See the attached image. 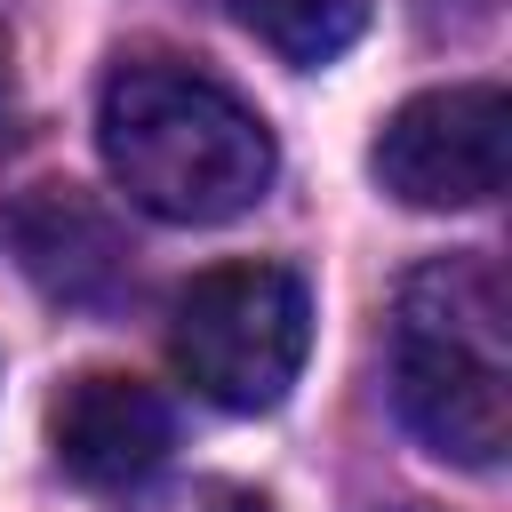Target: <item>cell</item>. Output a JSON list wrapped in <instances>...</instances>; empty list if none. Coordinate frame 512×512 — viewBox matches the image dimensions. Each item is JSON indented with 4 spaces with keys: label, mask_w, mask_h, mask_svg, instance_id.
Instances as JSON below:
<instances>
[{
    "label": "cell",
    "mask_w": 512,
    "mask_h": 512,
    "mask_svg": "<svg viewBox=\"0 0 512 512\" xmlns=\"http://www.w3.org/2000/svg\"><path fill=\"white\" fill-rule=\"evenodd\" d=\"M224 8L288 64H336L368 24V0H224Z\"/></svg>",
    "instance_id": "obj_7"
},
{
    "label": "cell",
    "mask_w": 512,
    "mask_h": 512,
    "mask_svg": "<svg viewBox=\"0 0 512 512\" xmlns=\"http://www.w3.org/2000/svg\"><path fill=\"white\" fill-rule=\"evenodd\" d=\"M392 512H432V504H392Z\"/></svg>",
    "instance_id": "obj_11"
},
{
    "label": "cell",
    "mask_w": 512,
    "mask_h": 512,
    "mask_svg": "<svg viewBox=\"0 0 512 512\" xmlns=\"http://www.w3.org/2000/svg\"><path fill=\"white\" fill-rule=\"evenodd\" d=\"M504 160H512V104L496 80L408 96L368 152L376 184L408 208H488L504 192Z\"/></svg>",
    "instance_id": "obj_4"
},
{
    "label": "cell",
    "mask_w": 512,
    "mask_h": 512,
    "mask_svg": "<svg viewBox=\"0 0 512 512\" xmlns=\"http://www.w3.org/2000/svg\"><path fill=\"white\" fill-rule=\"evenodd\" d=\"M384 384L400 424L464 464L496 472L512 448V296L496 256H432L392 296Z\"/></svg>",
    "instance_id": "obj_2"
},
{
    "label": "cell",
    "mask_w": 512,
    "mask_h": 512,
    "mask_svg": "<svg viewBox=\"0 0 512 512\" xmlns=\"http://www.w3.org/2000/svg\"><path fill=\"white\" fill-rule=\"evenodd\" d=\"M8 240H16L24 272H32L48 296H64V304H104V296L128 280V240H120V224H112L88 192H72V184L24 192V200L8 208Z\"/></svg>",
    "instance_id": "obj_6"
},
{
    "label": "cell",
    "mask_w": 512,
    "mask_h": 512,
    "mask_svg": "<svg viewBox=\"0 0 512 512\" xmlns=\"http://www.w3.org/2000/svg\"><path fill=\"white\" fill-rule=\"evenodd\" d=\"M312 352V296L288 264H216L176 296L168 360L176 376L232 416H264L288 400Z\"/></svg>",
    "instance_id": "obj_3"
},
{
    "label": "cell",
    "mask_w": 512,
    "mask_h": 512,
    "mask_svg": "<svg viewBox=\"0 0 512 512\" xmlns=\"http://www.w3.org/2000/svg\"><path fill=\"white\" fill-rule=\"evenodd\" d=\"M424 16H432V24L472 32V24H488V16H496V0H424Z\"/></svg>",
    "instance_id": "obj_9"
},
{
    "label": "cell",
    "mask_w": 512,
    "mask_h": 512,
    "mask_svg": "<svg viewBox=\"0 0 512 512\" xmlns=\"http://www.w3.org/2000/svg\"><path fill=\"white\" fill-rule=\"evenodd\" d=\"M48 440H56V464L80 488H136L176 448V416H168V400L152 384L88 368V376L64 384V400L48 416Z\"/></svg>",
    "instance_id": "obj_5"
},
{
    "label": "cell",
    "mask_w": 512,
    "mask_h": 512,
    "mask_svg": "<svg viewBox=\"0 0 512 512\" xmlns=\"http://www.w3.org/2000/svg\"><path fill=\"white\" fill-rule=\"evenodd\" d=\"M200 512H264V496H248V488H208Z\"/></svg>",
    "instance_id": "obj_10"
},
{
    "label": "cell",
    "mask_w": 512,
    "mask_h": 512,
    "mask_svg": "<svg viewBox=\"0 0 512 512\" xmlns=\"http://www.w3.org/2000/svg\"><path fill=\"white\" fill-rule=\"evenodd\" d=\"M112 184L160 224H224L272 192V128L224 80L176 56H120L96 96Z\"/></svg>",
    "instance_id": "obj_1"
},
{
    "label": "cell",
    "mask_w": 512,
    "mask_h": 512,
    "mask_svg": "<svg viewBox=\"0 0 512 512\" xmlns=\"http://www.w3.org/2000/svg\"><path fill=\"white\" fill-rule=\"evenodd\" d=\"M16 128H24V96H16V64H8V40H0V152L16 144Z\"/></svg>",
    "instance_id": "obj_8"
}]
</instances>
